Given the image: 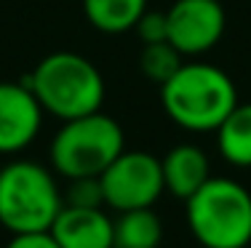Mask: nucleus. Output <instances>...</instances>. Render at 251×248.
Here are the masks:
<instances>
[{
    "instance_id": "2",
    "label": "nucleus",
    "mask_w": 251,
    "mask_h": 248,
    "mask_svg": "<svg viewBox=\"0 0 251 248\" xmlns=\"http://www.w3.org/2000/svg\"><path fill=\"white\" fill-rule=\"evenodd\" d=\"M25 83L32 88L43 112L59 117L62 123L91 115L101 110L104 102L101 72L94 62L75 51H53L43 56Z\"/></svg>"
},
{
    "instance_id": "15",
    "label": "nucleus",
    "mask_w": 251,
    "mask_h": 248,
    "mask_svg": "<svg viewBox=\"0 0 251 248\" xmlns=\"http://www.w3.org/2000/svg\"><path fill=\"white\" fill-rule=\"evenodd\" d=\"M64 205H80V208H101L104 192H101L99 176H83L70 179V187L64 192Z\"/></svg>"
},
{
    "instance_id": "12",
    "label": "nucleus",
    "mask_w": 251,
    "mask_h": 248,
    "mask_svg": "<svg viewBox=\"0 0 251 248\" xmlns=\"http://www.w3.org/2000/svg\"><path fill=\"white\" fill-rule=\"evenodd\" d=\"M147 11V0H83L88 24L104 35H123L136 27Z\"/></svg>"
},
{
    "instance_id": "11",
    "label": "nucleus",
    "mask_w": 251,
    "mask_h": 248,
    "mask_svg": "<svg viewBox=\"0 0 251 248\" xmlns=\"http://www.w3.org/2000/svg\"><path fill=\"white\" fill-rule=\"evenodd\" d=\"M219 155L230 165L251 168V102H238L217 128Z\"/></svg>"
},
{
    "instance_id": "17",
    "label": "nucleus",
    "mask_w": 251,
    "mask_h": 248,
    "mask_svg": "<svg viewBox=\"0 0 251 248\" xmlns=\"http://www.w3.org/2000/svg\"><path fill=\"white\" fill-rule=\"evenodd\" d=\"M5 248H59L51 232H19L11 235Z\"/></svg>"
},
{
    "instance_id": "16",
    "label": "nucleus",
    "mask_w": 251,
    "mask_h": 248,
    "mask_svg": "<svg viewBox=\"0 0 251 248\" xmlns=\"http://www.w3.org/2000/svg\"><path fill=\"white\" fill-rule=\"evenodd\" d=\"M134 29L139 35L142 45L166 43L169 40V19H166V11H145Z\"/></svg>"
},
{
    "instance_id": "5",
    "label": "nucleus",
    "mask_w": 251,
    "mask_h": 248,
    "mask_svg": "<svg viewBox=\"0 0 251 248\" xmlns=\"http://www.w3.org/2000/svg\"><path fill=\"white\" fill-rule=\"evenodd\" d=\"M126 150V136L118 120L101 110L64 120L51 139V165L64 179L101 176L104 168Z\"/></svg>"
},
{
    "instance_id": "8",
    "label": "nucleus",
    "mask_w": 251,
    "mask_h": 248,
    "mask_svg": "<svg viewBox=\"0 0 251 248\" xmlns=\"http://www.w3.org/2000/svg\"><path fill=\"white\" fill-rule=\"evenodd\" d=\"M43 107L27 83H0V155L27 150L40 134Z\"/></svg>"
},
{
    "instance_id": "14",
    "label": "nucleus",
    "mask_w": 251,
    "mask_h": 248,
    "mask_svg": "<svg viewBox=\"0 0 251 248\" xmlns=\"http://www.w3.org/2000/svg\"><path fill=\"white\" fill-rule=\"evenodd\" d=\"M184 64V56L179 54L174 45L166 40V43H150V45H142V54H139V69L147 80L163 86L171 75L176 72L179 67Z\"/></svg>"
},
{
    "instance_id": "13",
    "label": "nucleus",
    "mask_w": 251,
    "mask_h": 248,
    "mask_svg": "<svg viewBox=\"0 0 251 248\" xmlns=\"http://www.w3.org/2000/svg\"><path fill=\"white\" fill-rule=\"evenodd\" d=\"M115 227V248H158L163 238V224L152 208L121 211Z\"/></svg>"
},
{
    "instance_id": "1",
    "label": "nucleus",
    "mask_w": 251,
    "mask_h": 248,
    "mask_svg": "<svg viewBox=\"0 0 251 248\" xmlns=\"http://www.w3.org/2000/svg\"><path fill=\"white\" fill-rule=\"evenodd\" d=\"M160 104L179 128L206 134L217 131L232 112L238 104V88L217 64L190 59L160 86Z\"/></svg>"
},
{
    "instance_id": "9",
    "label": "nucleus",
    "mask_w": 251,
    "mask_h": 248,
    "mask_svg": "<svg viewBox=\"0 0 251 248\" xmlns=\"http://www.w3.org/2000/svg\"><path fill=\"white\" fill-rule=\"evenodd\" d=\"M49 232L59 248H115V227L101 208L62 205Z\"/></svg>"
},
{
    "instance_id": "6",
    "label": "nucleus",
    "mask_w": 251,
    "mask_h": 248,
    "mask_svg": "<svg viewBox=\"0 0 251 248\" xmlns=\"http://www.w3.org/2000/svg\"><path fill=\"white\" fill-rule=\"evenodd\" d=\"M104 205L121 211L152 208V203L163 195V168L160 160L142 150H123L104 174L99 176Z\"/></svg>"
},
{
    "instance_id": "4",
    "label": "nucleus",
    "mask_w": 251,
    "mask_h": 248,
    "mask_svg": "<svg viewBox=\"0 0 251 248\" xmlns=\"http://www.w3.org/2000/svg\"><path fill=\"white\" fill-rule=\"evenodd\" d=\"M64 198L46 165L11 160L0 168V224L8 232H49Z\"/></svg>"
},
{
    "instance_id": "10",
    "label": "nucleus",
    "mask_w": 251,
    "mask_h": 248,
    "mask_svg": "<svg viewBox=\"0 0 251 248\" xmlns=\"http://www.w3.org/2000/svg\"><path fill=\"white\" fill-rule=\"evenodd\" d=\"M163 184L174 198L187 200L211 179L208 155L195 144H176L160 158Z\"/></svg>"
},
{
    "instance_id": "3",
    "label": "nucleus",
    "mask_w": 251,
    "mask_h": 248,
    "mask_svg": "<svg viewBox=\"0 0 251 248\" xmlns=\"http://www.w3.org/2000/svg\"><path fill=\"white\" fill-rule=\"evenodd\" d=\"M184 203L190 232L203 248H246L251 243V192L235 179L211 176Z\"/></svg>"
},
{
    "instance_id": "7",
    "label": "nucleus",
    "mask_w": 251,
    "mask_h": 248,
    "mask_svg": "<svg viewBox=\"0 0 251 248\" xmlns=\"http://www.w3.org/2000/svg\"><path fill=\"white\" fill-rule=\"evenodd\" d=\"M169 43L184 59L203 56L225 35L227 16L219 0H174L169 11Z\"/></svg>"
}]
</instances>
